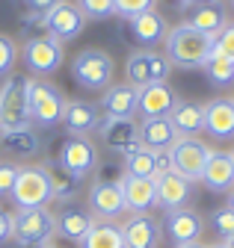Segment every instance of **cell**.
Segmentation results:
<instances>
[{
	"label": "cell",
	"mask_w": 234,
	"mask_h": 248,
	"mask_svg": "<svg viewBox=\"0 0 234 248\" xmlns=\"http://www.w3.org/2000/svg\"><path fill=\"white\" fill-rule=\"evenodd\" d=\"M214 36H204L190 24H175L163 39V53L172 62V68H201L211 59Z\"/></svg>",
	"instance_id": "6da1fadb"
},
{
	"label": "cell",
	"mask_w": 234,
	"mask_h": 248,
	"mask_svg": "<svg viewBox=\"0 0 234 248\" xmlns=\"http://www.w3.org/2000/svg\"><path fill=\"white\" fill-rule=\"evenodd\" d=\"M27 107H30V124L33 127L50 130L56 124H63L66 98H63V92L48 80L27 77Z\"/></svg>",
	"instance_id": "7a4b0ae2"
},
{
	"label": "cell",
	"mask_w": 234,
	"mask_h": 248,
	"mask_svg": "<svg viewBox=\"0 0 234 248\" xmlns=\"http://www.w3.org/2000/svg\"><path fill=\"white\" fill-rule=\"evenodd\" d=\"M116 74V62L107 50L101 47H86L71 59V77L80 89L86 92H104L113 86Z\"/></svg>",
	"instance_id": "3957f363"
},
{
	"label": "cell",
	"mask_w": 234,
	"mask_h": 248,
	"mask_svg": "<svg viewBox=\"0 0 234 248\" xmlns=\"http://www.w3.org/2000/svg\"><path fill=\"white\" fill-rule=\"evenodd\" d=\"M9 198L15 201L18 210L30 207H48L53 201V180L48 166H18V177Z\"/></svg>",
	"instance_id": "277c9868"
},
{
	"label": "cell",
	"mask_w": 234,
	"mask_h": 248,
	"mask_svg": "<svg viewBox=\"0 0 234 248\" xmlns=\"http://www.w3.org/2000/svg\"><path fill=\"white\" fill-rule=\"evenodd\" d=\"M56 233V216L48 207H30L12 213V239L24 248H45Z\"/></svg>",
	"instance_id": "5b68a950"
},
{
	"label": "cell",
	"mask_w": 234,
	"mask_h": 248,
	"mask_svg": "<svg viewBox=\"0 0 234 248\" xmlns=\"http://www.w3.org/2000/svg\"><path fill=\"white\" fill-rule=\"evenodd\" d=\"M21 59H24V65L27 71H30V77H50L53 71H60L63 68V62H66V50L63 45L56 42L53 36L48 33H39V36H30L24 42L21 47Z\"/></svg>",
	"instance_id": "8992f818"
},
{
	"label": "cell",
	"mask_w": 234,
	"mask_h": 248,
	"mask_svg": "<svg viewBox=\"0 0 234 248\" xmlns=\"http://www.w3.org/2000/svg\"><path fill=\"white\" fill-rule=\"evenodd\" d=\"M98 166V148L89 136H68L60 145L56 154V169L66 171L68 177H74L77 183H83Z\"/></svg>",
	"instance_id": "52a82bcc"
},
{
	"label": "cell",
	"mask_w": 234,
	"mask_h": 248,
	"mask_svg": "<svg viewBox=\"0 0 234 248\" xmlns=\"http://www.w3.org/2000/svg\"><path fill=\"white\" fill-rule=\"evenodd\" d=\"M172 62L163 50H134L125 59V77L134 89L151 86V83H169Z\"/></svg>",
	"instance_id": "ba28073f"
},
{
	"label": "cell",
	"mask_w": 234,
	"mask_h": 248,
	"mask_svg": "<svg viewBox=\"0 0 234 248\" xmlns=\"http://www.w3.org/2000/svg\"><path fill=\"white\" fill-rule=\"evenodd\" d=\"M211 151H214V148H208V142H201L199 136H178V142L169 148L172 171H175V174H181V177H187L190 183L201 180Z\"/></svg>",
	"instance_id": "9c48e42d"
},
{
	"label": "cell",
	"mask_w": 234,
	"mask_h": 248,
	"mask_svg": "<svg viewBox=\"0 0 234 248\" xmlns=\"http://www.w3.org/2000/svg\"><path fill=\"white\" fill-rule=\"evenodd\" d=\"M30 124V107H27V77H6L0 86V133Z\"/></svg>",
	"instance_id": "30bf717a"
},
{
	"label": "cell",
	"mask_w": 234,
	"mask_h": 248,
	"mask_svg": "<svg viewBox=\"0 0 234 248\" xmlns=\"http://www.w3.org/2000/svg\"><path fill=\"white\" fill-rule=\"evenodd\" d=\"M42 21V33H48V36H53L60 45H66V42H74L83 30H86V15L77 9V3H71V0H63V3H56L48 15H42L39 18Z\"/></svg>",
	"instance_id": "8fae6325"
},
{
	"label": "cell",
	"mask_w": 234,
	"mask_h": 248,
	"mask_svg": "<svg viewBox=\"0 0 234 248\" xmlns=\"http://www.w3.org/2000/svg\"><path fill=\"white\" fill-rule=\"evenodd\" d=\"M98 136L110 151L125 157L128 151H134L139 145V121L136 118H119V115H104L98 124Z\"/></svg>",
	"instance_id": "7c38bea8"
},
{
	"label": "cell",
	"mask_w": 234,
	"mask_h": 248,
	"mask_svg": "<svg viewBox=\"0 0 234 248\" xmlns=\"http://www.w3.org/2000/svg\"><path fill=\"white\" fill-rule=\"evenodd\" d=\"M178 92H175L169 83H151L139 89L136 98V115L139 118H169V112L178 104Z\"/></svg>",
	"instance_id": "4fadbf2b"
},
{
	"label": "cell",
	"mask_w": 234,
	"mask_h": 248,
	"mask_svg": "<svg viewBox=\"0 0 234 248\" xmlns=\"http://www.w3.org/2000/svg\"><path fill=\"white\" fill-rule=\"evenodd\" d=\"M128 30H131V39L142 50H157V45H163V39L169 33V24L157 9H149V12L128 18Z\"/></svg>",
	"instance_id": "5bb4252c"
},
{
	"label": "cell",
	"mask_w": 234,
	"mask_h": 248,
	"mask_svg": "<svg viewBox=\"0 0 234 248\" xmlns=\"http://www.w3.org/2000/svg\"><path fill=\"white\" fill-rule=\"evenodd\" d=\"M89 207L101 222H113L128 210L119 180H95L89 189Z\"/></svg>",
	"instance_id": "9a60e30c"
},
{
	"label": "cell",
	"mask_w": 234,
	"mask_h": 248,
	"mask_svg": "<svg viewBox=\"0 0 234 248\" xmlns=\"http://www.w3.org/2000/svg\"><path fill=\"white\" fill-rule=\"evenodd\" d=\"M204 231V219L190 210V207H181V210H169L163 216V233L175 242V245H187V242H199Z\"/></svg>",
	"instance_id": "2e32d148"
},
{
	"label": "cell",
	"mask_w": 234,
	"mask_h": 248,
	"mask_svg": "<svg viewBox=\"0 0 234 248\" xmlns=\"http://www.w3.org/2000/svg\"><path fill=\"white\" fill-rule=\"evenodd\" d=\"M101 109L98 104L92 101H66V109H63V124H66V130L71 136H92L98 133V124H101Z\"/></svg>",
	"instance_id": "e0dca14e"
},
{
	"label": "cell",
	"mask_w": 234,
	"mask_h": 248,
	"mask_svg": "<svg viewBox=\"0 0 234 248\" xmlns=\"http://www.w3.org/2000/svg\"><path fill=\"white\" fill-rule=\"evenodd\" d=\"M122 228V239L125 248H157L160 245V222L154 219L151 213H134L131 219Z\"/></svg>",
	"instance_id": "ac0fdd59"
},
{
	"label": "cell",
	"mask_w": 234,
	"mask_h": 248,
	"mask_svg": "<svg viewBox=\"0 0 234 248\" xmlns=\"http://www.w3.org/2000/svg\"><path fill=\"white\" fill-rule=\"evenodd\" d=\"M122 195H125V207L131 213H149L157 210V186L149 177H134V174H122L119 177Z\"/></svg>",
	"instance_id": "d6986e66"
},
{
	"label": "cell",
	"mask_w": 234,
	"mask_h": 248,
	"mask_svg": "<svg viewBox=\"0 0 234 248\" xmlns=\"http://www.w3.org/2000/svg\"><path fill=\"white\" fill-rule=\"evenodd\" d=\"M157 186V210L169 213V210H181L187 207V201L193 198V183L181 174H175V171H166L154 180Z\"/></svg>",
	"instance_id": "ffe728a7"
},
{
	"label": "cell",
	"mask_w": 234,
	"mask_h": 248,
	"mask_svg": "<svg viewBox=\"0 0 234 248\" xmlns=\"http://www.w3.org/2000/svg\"><path fill=\"white\" fill-rule=\"evenodd\" d=\"M204 130L217 142L234 139V101L231 98H214L204 104Z\"/></svg>",
	"instance_id": "44dd1931"
},
{
	"label": "cell",
	"mask_w": 234,
	"mask_h": 248,
	"mask_svg": "<svg viewBox=\"0 0 234 248\" xmlns=\"http://www.w3.org/2000/svg\"><path fill=\"white\" fill-rule=\"evenodd\" d=\"M136 98H139V89H134L131 83H113L110 89L101 92L98 107H101L107 115L134 118V115H136Z\"/></svg>",
	"instance_id": "7402d4cb"
},
{
	"label": "cell",
	"mask_w": 234,
	"mask_h": 248,
	"mask_svg": "<svg viewBox=\"0 0 234 248\" xmlns=\"http://www.w3.org/2000/svg\"><path fill=\"white\" fill-rule=\"evenodd\" d=\"M201 183L211 192H231L234 189V160H231L228 151H211Z\"/></svg>",
	"instance_id": "603a6c76"
},
{
	"label": "cell",
	"mask_w": 234,
	"mask_h": 248,
	"mask_svg": "<svg viewBox=\"0 0 234 248\" xmlns=\"http://www.w3.org/2000/svg\"><path fill=\"white\" fill-rule=\"evenodd\" d=\"M175 142H178V133H175L169 118H139V145L142 148L163 154Z\"/></svg>",
	"instance_id": "cb8c5ba5"
},
{
	"label": "cell",
	"mask_w": 234,
	"mask_h": 248,
	"mask_svg": "<svg viewBox=\"0 0 234 248\" xmlns=\"http://www.w3.org/2000/svg\"><path fill=\"white\" fill-rule=\"evenodd\" d=\"M184 24H190L193 30H199L204 36H217L219 30L228 27V12H225L222 3H201V6L187 9Z\"/></svg>",
	"instance_id": "d4e9b609"
},
{
	"label": "cell",
	"mask_w": 234,
	"mask_h": 248,
	"mask_svg": "<svg viewBox=\"0 0 234 248\" xmlns=\"http://www.w3.org/2000/svg\"><path fill=\"white\" fill-rule=\"evenodd\" d=\"M0 139H3V148L18 160H30V157H36V154L42 151V136H39V130L33 127V124L6 130V133H0Z\"/></svg>",
	"instance_id": "484cf974"
},
{
	"label": "cell",
	"mask_w": 234,
	"mask_h": 248,
	"mask_svg": "<svg viewBox=\"0 0 234 248\" xmlns=\"http://www.w3.org/2000/svg\"><path fill=\"white\" fill-rule=\"evenodd\" d=\"M169 121L178 136H199L204 133V107L196 101H178L169 112Z\"/></svg>",
	"instance_id": "4316f807"
},
{
	"label": "cell",
	"mask_w": 234,
	"mask_h": 248,
	"mask_svg": "<svg viewBox=\"0 0 234 248\" xmlns=\"http://www.w3.org/2000/svg\"><path fill=\"white\" fill-rule=\"evenodd\" d=\"M80 248H125V239H122V228L116 222H101L95 219L89 233L83 236Z\"/></svg>",
	"instance_id": "83f0119b"
},
{
	"label": "cell",
	"mask_w": 234,
	"mask_h": 248,
	"mask_svg": "<svg viewBox=\"0 0 234 248\" xmlns=\"http://www.w3.org/2000/svg\"><path fill=\"white\" fill-rule=\"evenodd\" d=\"M92 222L95 219L89 213H83V210H66V213L56 216V233L71 239V242H83V236L89 233Z\"/></svg>",
	"instance_id": "f1b7e54d"
},
{
	"label": "cell",
	"mask_w": 234,
	"mask_h": 248,
	"mask_svg": "<svg viewBox=\"0 0 234 248\" xmlns=\"http://www.w3.org/2000/svg\"><path fill=\"white\" fill-rule=\"evenodd\" d=\"M125 171L134 174V177H149V180H157L160 171H157V154L136 145L134 151L125 154Z\"/></svg>",
	"instance_id": "f546056e"
},
{
	"label": "cell",
	"mask_w": 234,
	"mask_h": 248,
	"mask_svg": "<svg viewBox=\"0 0 234 248\" xmlns=\"http://www.w3.org/2000/svg\"><path fill=\"white\" fill-rule=\"evenodd\" d=\"M201 71L208 74V80L214 83V86H231L234 83V59H225V56H217V53H211V59L201 65Z\"/></svg>",
	"instance_id": "4dcf8cb0"
},
{
	"label": "cell",
	"mask_w": 234,
	"mask_h": 248,
	"mask_svg": "<svg viewBox=\"0 0 234 248\" xmlns=\"http://www.w3.org/2000/svg\"><path fill=\"white\" fill-rule=\"evenodd\" d=\"M77 9L86 15V21H104L116 15V3L113 0H74Z\"/></svg>",
	"instance_id": "1f68e13d"
},
{
	"label": "cell",
	"mask_w": 234,
	"mask_h": 248,
	"mask_svg": "<svg viewBox=\"0 0 234 248\" xmlns=\"http://www.w3.org/2000/svg\"><path fill=\"white\" fill-rule=\"evenodd\" d=\"M15 62H18V45L12 36L6 33H0V77H9L12 68H15Z\"/></svg>",
	"instance_id": "d6a6232c"
},
{
	"label": "cell",
	"mask_w": 234,
	"mask_h": 248,
	"mask_svg": "<svg viewBox=\"0 0 234 248\" xmlns=\"http://www.w3.org/2000/svg\"><path fill=\"white\" fill-rule=\"evenodd\" d=\"M211 228L222 236V242L228 239V236H234V210L225 204V207H219L214 216H211Z\"/></svg>",
	"instance_id": "836d02e7"
},
{
	"label": "cell",
	"mask_w": 234,
	"mask_h": 248,
	"mask_svg": "<svg viewBox=\"0 0 234 248\" xmlns=\"http://www.w3.org/2000/svg\"><path fill=\"white\" fill-rule=\"evenodd\" d=\"M211 53L225 56V59H234V24H228L225 30H219V33L214 36V47H211Z\"/></svg>",
	"instance_id": "e575fe53"
},
{
	"label": "cell",
	"mask_w": 234,
	"mask_h": 248,
	"mask_svg": "<svg viewBox=\"0 0 234 248\" xmlns=\"http://www.w3.org/2000/svg\"><path fill=\"white\" fill-rule=\"evenodd\" d=\"M116 3V15H122V18H134L139 12H149L157 6V0H113Z\"/></svg>",
	"instance_id": "d590c367"
},
{
	"label": "cell",
	"mask_w": 234,
	"mask_h": 248,
	"mask_svg": "<svg viewBox=\"0 0 234 248\" xmlns=\"http://www.w3.org/2000/svg\"><path fill=\"white\" fill-rule=\"evenodd\" d=\"M15 177H18V166L15 163H0V198L12 192Z\"/></svg>",
	"instance_id": "8d00e7d4"
},
{
	"label": "cell",
	"mask_w": 234,
	"mask_h": 248,
	"mask_svg": "<svg viewBox=\"0 0 234 248\" xmlns=\"http://www.w3.org/2000/svg\"><path fill=\"white\" fill-rule=\"evenodd\" d=\"M24 3H27V9H30V21L36 18H42V15H48L56 3H63V0H24Z\"/></svg>",
	"instance_id": "74e56055"
},
{
	"label": "cell",
	"mask_w": 234,
	"mask_h": 248,
	"mask_svg": "<svg viewBox=\"0 0 234 248\" xmlns=\"http://www.w3.org/2000/svg\"><path fill=\"white\" fill-rule=\"evenodd\" d=\"M12 239V213L0 207V245H6Z\"/></svg>",
	"instance_id": "f35d334b"
},
{
	"label": "cell",
	"mask_w": 234,
	"mask_h": 248,
	"mask_svg": "<svg viewBox=\"0 0 234 248\" xmlns=\"http://www.w3.org/2000/svg\"><path fill=\"white\" fill-rule=\"evenodd\" d=\"M193 3H196V0H175V6H178L181 12H187V9H193Z\"/></svg>",
	"instance_id": "ab89813d"
},
{
	"label": "cell",
	"mask_w": 234,
	"mask_h": 248,
	"mask_svg": "<svg viewBox=\"0 0 234 248\" xmlns=\"http://www.w3.org/2000/svg\"><path fill=\"white\" fill-rule=\"evenodd\" d=\"M175 248H208V245H201V242H187V245H175Z\"/></svg>",
	"instance_id": "60d3db41"
},
{
	"label": "cell",
	"mask_w": 234,
	"mask_h": 248,
	"mask_svg": "<svg viewBox=\"0 0 234 248\" xmlns=\"http://www.w3.org/2000/svg\"><path fill=\"white\" fill-rule=\"evenodd\" d=\"M201 3H222V0H196L193 6H201Z\"/></svg>",
	"instance_id": "b9f144b4"
},
{
	"label": "cell",
	"mask_w": 234,
	"mask_h": 248,
	"mask_svg": "<svg viewBox=\"0 0 234 248\" xmlns=\"http://www.w3.org/2000/svg\"><path fill=\"white\" fill-rule=\"evenodd\" d=\"M225 245H228V248H234V236H228V239H225Z\"/></svg>",
	"instance_id": "7bdbcfd3"
},
{
	"label": "cell",
	"mask_w": 234,
	"mask_h": 248,
	"mask_svg": "<svg viewBox=\"0 0 234 248\" xmlns=\"http://www.w3.org/2000/svg\"><path fill=\"white\" fill-rule=\"evenodd\" d=\"M228 207L234 210V189H231V198H228Z\"/></svg>",
	"instance_id": "ee69618b"
},
{
	"label": "cell",
	"mask_w": 234,
	"mask_h": 248,
	"mask_svg": "<svg viewBox=\"0 0 234 248\" xmlns=\"http://www.w3.org/2000/svg\"><path fill=\"white\" fill-rule=\"evenodd\" d=\"M208 248H228L225 242H217V245H208Z\"/></svg>",
	"instance_id": "f6af8a7d"
},
{
	"label": "cell",
	"mask_w": 234,
	"mask_h": 248,
	"mask_svg": "<svg viewBox=\"0 0 234 248\" xmlns=\"http://www.w3.org/2000/svg\"><path fill=\"white\" fill-rule=\"evenodd\" d=\"M45 248H60V245H53V242H50V245H45Z\"/></svg>",
	"instance_id": "bcb514c9"
},
{
	"label": "cell",
	"mask_w": 234,
	"mask_h": 248,
	"mask_svg": "<svg viewBox=\"0 0 234 248\" xmlns=\"http://www.w3.org/2000/svg\"><path fill=\"white\" fill-rule=\"evenodd\" d=\"M231 160H234V151H231Z\"/></svg>",
	"instance_id": "7dc6e473"
},
{
	"label": "cell",
	"mask_w": 234,
	"mask_h": 248,
	"mask_svg": "<svg viewBox=\"0 0 234 248\" xmlns=\"http://www.w3.org/2000/svg\"><path fill=\"white\" fill-rule=\"evenodd\" d=\"M231 6H234V0H231Z\"/></svg>",
	"instance_id": "c3c4849f"
}]
</instances>
